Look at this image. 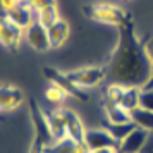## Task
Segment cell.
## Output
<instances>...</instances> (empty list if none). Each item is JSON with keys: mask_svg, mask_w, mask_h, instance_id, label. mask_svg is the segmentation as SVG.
<instances>
[{"mask_svg": "<svg viewBox=\"0 0 153 153\" xmlns=\"http://www.w3.org/2000/svg\"><path fill=\"white\" fill-rule=\"evenodd\" d=\"M131 122H134L139 129H145L148 132L153 131V112L136 107L134 110H131Z\"/></svg>", "mask_w": 153, "mask_h": 153, "instance_id": "obj_15", "label": "cell"}, {"mask_svg": "<svg viewBox=\"0 0 153 153\" xmlns=\"http://www.w3.org/2000/svg\"><path fill=\"white\" fill-rule=\"evenodd\" d=\"M139 91L141 88H136V86H124L122 95L119 98V105L129 112L134 110L136 107H139Z\"/></svg>", "mask_w": 153, "mask_h": 153, "instance_id": "obj_16", "label": "cell"}, {"mask_svg": "<svg viewBox=\"0 0 153 153\" xmlns=\"http://www.w3.org/2000/svg\"><path fill=\"white\" fill-rule=\"evenodd\" d=\"M83 143L90 148L91 152L105 150V148H115L117 150V141L114 139V136L105 127H100V129H86Z\"/></svg>", "mask_w": 153, "mask_h": 153, "instance_id": "obj_7", "label": "cell"}, {"mask_svg": "<svg viewBox=\"0 0 153 153\" xmlns=\"http://www.w3.org/2000/svg\"><path fill=\"white\" fill-rule=\"evenodd\" d=\"M24 40L36 52H48V50H52L50 38H48V29L45 28L42 22H38L36 19L24 29Z\"/></svg>", "mask_w": 153, "mask_h": 153, "instance_id": "obj_6", "label": "cell"}, {"mask_svg": "<svg viewBox=\"0 0 153 153\" xmlns=\"http://www.w3.org/2000/svg\"><path fill=\"white\" fill-rule=\"evenodd\" d=\"M60 114H62L64 124H65L67 136H69V138H72L74 141H77V143H83L86 129H84L81 119L77 117V114H74V112L69 110V108H60Z\"/></svg>", "mask_w": 153, "mask_h": 153, "instance_id": "obj_10", "label": "cell"}, {"mask_svg": "<svg viewBox=\"0 0 153 153\" xmlns=\"http://www.w3.org/2000/svg\"><path fill=\"white\" fill-rule=\"evenodd\" d=\"M45 115H47V122H48L50 132H52V136H53V141L67 138V131H65V124H64L60 108L52 110V112H48V114H45Z\"/></svg>", "mask_w": 153, "mask_h": 153, "instance_id": "obj_14", "label": "cell"}, {"mask_svg": "<svg viewBox=\"0 0 153 153\" xmlns=\"http://www.w3.org/2000/svg\"><path fill=\"white\" fill-rule=\"evenodd\" d=\"M77 141H74L72 138H64L59 141H53L48 148H45V153H74L76 152Z\"/></svg>", "mask_w": 153, "mask_h": 153, "instance_id": "obj_19", "label": "cell"}, {"mask_svg": "<svg viewBox=\"0 0 153 153\" xmlns=\"http://www.w3.org/2000/svg\"><path fill=\"white\" fill-rule=\"evenodd\" d=\"M5 16H7L12 22H16L17 26H21L22 29H26L29 24L36 19V14L31 10V9H29V5L26 4V2H21L17 7L12 9V10H10V12H7Z\"/></svg>", "mask_w": 153, "mask_h": 153, "instance_id": "obj_12", "label": "cell"}, {"mask_svg": "<svg viewBox=\"0 0 153 153\" xmlns=\"http://www.w3.org/2000/svg\"><path fill=\"white\" fill-rule=\"evenodd\" d=\"M24 102L21 90L9 84H0V112H10L19 108Z\"/></svg>", "mask_w": 153, "mask_h": 153, "instance_id": "obj_9", "label": "cell"}, {"mask_svg": "<svg viewBox=\"0 0 153 153\" xmlns=\"http://www.w3.org/2000/svg\"><path fill=\"white\" fill-rule=\"evenodd\" d=\"M91 153H117L115 148H105V150H97V152H91Z\"/></svg>", "mask_w": 153, "mask_h": 153, "instance_id": "obj_26", "label": "cell"}, {"mask_svg": "<svg viewBox=\"0 0 153 153\" xmlns=\"http://www.w3.org/2000/svg\"><path fill=\"white\" fill-rule=\"evenodd\" d=\"M59 19H62V17H60V12H59V7H57V5L42 9L40 12H36V21L42 22L45 28H50V26L55 24Z\"/></svg>", "mask_w": 153, "mask_h": 153, "instance_id": "obj_18", "label": "cell"}, {"mask_svg": "<svg viewBox=\"0 0 153 153\" xmlns=\"http://www.w3.org/2000/svg\"><path fill=\"white\" fill-rule=\"evenodd\" d=\"M31 117H33V126H35V145H33L31 153H45V148H48L53 143V136L50 132L47 115L33 105Z\"/></svg>", "mask_w": 153, "mask_h": 153, "instance_id": "obj_3", "label": "cell"}, {"mask_svg": "<svg viewBox=\"0 0 153 153\" xmlns=\"http://www.w3.org/2000/svg\"><path fill=\"white\" fill-rule=\"evenodd\" d=\"M67 76L77 88H95L107 79V69L100 65H88L67 72Z\"/></svg>", "mask_w": 153, "mask_h": 153, "instance_id": "obj_2", "label": "cell"}, {"mask_svg": "<svg viewBox=\"0 0 153 153\" xmlns=\"http://www.w3.org/2000/svg\"><path fill=\"white\" fill-rule=\"evenodd\" d=\"M127 2H129V0H127Z\"/></svg>", "mask_w": 153, "mask_h": 153, "instance_id": "obj_28", "label": "cell"}, {"mask_svg": "<svg viewBox=\"0 0 153 153\" xmlns=\"http://www.w3.org/2000/svg\"><path fill=\"white\" fill-rule=\"evenodd\" d=\"M21 4V0H0V9L4 10V14L10 12L12 9H16Z\"/></svg>", "mask_w": 153, "mask_h": 153, "instance_id": "obj_23", "label": "cell"}, {"mask_svg": "<svg viewBox=\"0 0 153 153\" xmlns=\"http://www.w3.org/2000/svg\"><path fill=\"white\" fill-rule=\"evenodd\" d=\"M103 127L107 129V131L110 132L112 136H114V139L117 141V145H119V141H122V139L129 134V132L136 127V124L134 122H122V124H114V122H107L105 120V124Z\"/></svg>", "mask_w": 153, "mask_h": 153, "instance_id": "obj_17", "label": "cell"}, {"mask_svg": "<svg viewBox=\"0 0 153 153\" xmlns=\"http://www.w3.org/2000/svg\"><path fill=\"white\" fill-rule=\"evenodd\" d=\"M143 88H153V65H152V71H150V77H148V81Z\"/></svg>", "mask_w": 153, "mask_h": 153, "instance_id": "obj_25", "label": "cell"}, {"mask_svg": "<svg viewBox=\"0 0 153 153\" xmlns=\"http://www.w3.org/2000/svg\"><path fill=\"white\" fill-rule=\"evenodd\" d=\"M21 2H24V0H21Z\"/></svg>", "mask_w": 153, "mask_h": 153, "instance_id": "obj_27", "label": "cell"}, {"mask_svg": "<svg viewBox=\"0 0 153 153\" xmlns=\"http://www.w3.org/2000/svg\"><path fill=\"white\" fill-rule=\"evenodd\" d=\"M45 97H47V100H48L50 103L60 105L65 98L69 97V93L64 90L62 86H59V84L53 83L52 86H48V88H47V91H45Z\"/></svg>", "mask_w": 153, "mask_h": 153, "instance_id": "obj_20", "label": "cell"}, {"mask_svg": "<svg viewBox=\"0 0 153 153\" xmlns=\"http://www.w3.org/2000/svg\"><path fill=\"white\" fill-rule=\"evenodd\" d=\"M146 139H148V131L134 127L122 141H119L117 153H139L146 145Z\"/></svg>", "mask_w": 153, "mask_h": 153, "instance_id": "obj_8", "label": "cell"}, {"mask_svg": "<svg viewBox=\"0 0 153 153\" xmlns=\"http://www.w3.org/2000/svg\"><path fill=\"white\" fill-rule=\"evenodd\" d=\"M24 40V29L12 22L7 16H0V43L9 50H16Z\"/></svg>", "mask_w": 153, "mask_h": 153, "instance_id": "obj_5", "label": "cell"}, {"mask_svg": "<svg viewBox=\"0 0 153 153\" xmlns=\"http://www.w3.org/2000/svg\"><path fill=\"white\" fill-rule=\"evenodd\" d=\"M103 112H105V117H107V122H114V124L131 122V112L122 108L117 103L103 100Z\"/></svg>", "mask_w": 153, "mask_h": 153, "instance_id": "obj_13", "label": "cell"}, {"mask_svg": "<svg viewBox=\"0 0 153 153\" xmlns=\"http://www.w3.org/2000/svg\"><path fill=\"white\" fill-rule=\"evenodd\" d=\"M145 50H146V55L150 59V62H152V65H153V36L148 38L145 42Z\"/></svg>", "mask_w": 153, "mask_h": 153, "instance_id": "obj_24", "label": "cell"}, {"mask_svg": "<svg viewBox=\"0 0 153 153\" xmlns=\"http://www.w3.org/2000/svg\"><path fill=\"white\" fill-rule=\"evenodd\" d=\"M47 29H48V38H50V47L52 48H60L69 40L71 28L67 21H64V19H59L55 24H52Z\"/></svg>", "mask_w": 153, "mask_h": 153, "instance_id": "obj_11", "label": "cell"}, {"mask_svg": "<svg viewBox=\"0 0 153 153\" xmlns=\"http://www.w3.org/2000/svg\"><path fill=\"white\" fill-rule=\"evenodd\" d=\"M139 107L153 112V88H141L139 91Z\"/></svg>", "mask_w": 153, "mask_h": 153, "instance_id": "obj_21", "label": "cell"}, {"mask_svg": "<svg viewBox=\"0 0 153 153\" xmlns=\"http://www.w3.org/2000/svg\"><path fill=\"white\" fill-rule=\"evenodd\" d=\"M119 43L107 67V79L122 86L143 88L150 77L152 62L146 55L145 43H141L131 28L122 26Z\"/></svg>", "mask_w": 153, "mask_h": 153, "instance_id": "obj_1", "label": "cell"}, {"mask_svg": "<svg viewBox=\"0 0 153 153\" xmlns=\"http://www.w3.org/2000/svg\"><path fill=\"white\" fill-rule=\"evenodd\" d=\"M91 17L100 24L122 28L126 26V12L114 4H98L91 9Z\"/></svg>", "mask_w": 153, "mask_h": 153, "instance_id": "obj_4", "label": "cell"}, {"mask_svg": "<svg viewBox=\"0 0 153 153\" xmlns=\"http://www.w3.org/2000/svg\"><path fill=\"white\" fill-rule=\"evenodd\" d=\"M26 4L29 5V9L33 12H40L42 9H47V7H52V5H57L55 0H24Z\"/></svg>", "mask_w": 153, "mask_h": 153, "instance_id": "obj_22", "label": "cell"}]
</instances>
